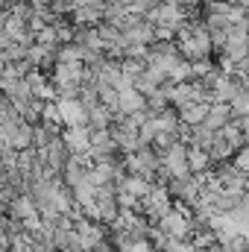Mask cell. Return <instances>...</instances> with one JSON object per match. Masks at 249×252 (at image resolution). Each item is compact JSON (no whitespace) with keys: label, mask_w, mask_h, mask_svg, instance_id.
Returning <instances> with one entry per match:
<instances>
[{"label":"cell","mask_w":249,"mask_h":252,"mask_svg":"<svg viewBox=\"0 0 249 252\" xmlns=\"http://www.w3.org/2000/svg\"><path fill=\"white\" fill-rule=\"evenodd\" d=\"M229 118H232V115H229V106H226V103H211L199 126L208 129V132H220L223 126L229 124Z\"/></svg>","instance_id":"obj_1"},{"label":"cell","mask_w":249,"mask_h":252,"mask_svg":"<svg viewBox=\"0 0 249 252\" xmlns=\"http://www.w3.org/2000/svg\"><path fill=\"white\" fill-rule=\"evenodd\" d=\"M138 112H144V97L132 85L118 91V115H138Z\"/></svg>","instance_id":"obj_2"},{"label":"cell","mask_w":249,"mask_h":252,"mask_svg":"<svg viewBox=\"0 0 249 252\" xmlns=\"http://www.w3.org/2000/svg\"><path fill=\"white\" fill-rule=\"evenodd\" d=\"M205 112H208V103H190L185 109H179L176 115H179V124L182 126H199L202 118H205Z\"/></svg>","instance_id":"obj_3"},{"label":"cell","mask_w":249,"mask_h":252,"mask_svg":"<svg viewBox=\"0 0 249 252\" xmlns=\"http://www.w3.org/2000/svg\"><path fill=\"white\" fill-rule=\"evenodd\" d=\"M30 147H32V126L21 121L18 129H15V135H12V150L21 153V150H30Z\"/></svg>","instance_id":"obj_4"},{"label":"cell","mask_w":249,"mask_h":252,"mask_svg":"<svg viewBox=\"0 0 249 252\" xmlns=\"http://www.w3.org/2000/svg\"><path fill=\"white\" fill-rule=\"evenodd\" d=\"M226 106H229V115H232V118H247V112H249V91H238V94H232V100H229Z\"/></svg>","instance_id":"obj_5"},{"label":"cell","mask_w":249,"mask_h":252,"mask_svg":"<svg viewBox=\"0 0 249 252\" xmlns=\"http://www.w3.org/2000/svg\"><path fill=\"white\" fill-rule=\"evenodd\" d=\"M3 70H6V56L0 53V76H3Z\"/></svg>","instance_id":"obj_6"},{"label":"cell","mask_w":249,"mask_h":252,"mask_svg":"<svg viewBox=\"0 0 249 252\" xmlns=\"http://www.w3.org/2000/svg\"><path fill=\"white\" fill-rule=\"evenodd\" d=\"M67 3H70V6H73V9H76V6H79V3H82V0H67Z\"/></svg>","instance_id":"obj_7"}]
</instances>
